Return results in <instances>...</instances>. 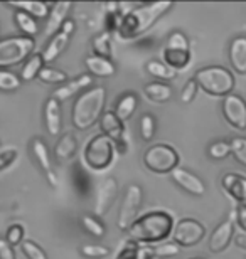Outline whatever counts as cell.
I'll return each instance as SVG.
<instances>
[{
  "label": "cell",
  "instance_id": "40",
  "mask_svg": "<svg viewBox=\"0 0 246 259\" xmlns=\"http://www.w3.org/2000/svg\"><path fill=\"white\" fill-rule=\"evenodd\" d=\"M229 143H231V153L234 155V158L246 167V138L236 137V138H233Z\"/></svg>",
  "mask_w": 246,
  "mask_h": 259
},
{
  "label": "cell",
  "instance_id": "20",
  "mask_svg": "<svg viewBox=\"0 0 246 259\" xmlns=\"http://www.w3.org/2000/svg\"><path fill=\"white\" fill-rule=\"evenodd\" d=\"M229 63L238 74H246V37L239 35L229 44Z\"/></svg>",
  "mask_w": 246,
  "mask_h": 259
},
{
  "label": "cell",
  "instance_id": "4",
  "mask_svg": "<svg viewBox=\"0 0 246 259\" xmlns=\"http://www.w3.org/2000/svg\"><path fill=\"white\" fill-rule=\"evenodd\" d=\"M194 79L204 93L216 98H226L229 95H233L234 84H236L233 72L221 66L202 67V69H199L196 72Z\"/></svg>",
  "mask_w": 246,
  "mask_h": 259
},
{
  "label": "cell",
  "instance_id": "50",
  "mask_svg": "<svg viewBox=\"0 0 246 259\" xmlns=\"http://www.w3.org/2000/svg\"><path fill=\"white\" fill-rule=\"evenodd\" d=\"M194 259H204V257H194Z\"/></svg>",
  "mask_w": 246,
  "mask_h": 259
},
{
  "label": "cell",
  "instance_id": "46",
  "mask_svg": "<svg viewBox=\"0 0 246 259\" xmlns=\"http://www.w3.org/2000/svg\"><path fill=\"white\" fill-rule=\"evenodd\" d=\"M0 259H15L14 247L5 239H0Z\"/></svg>",
  "mask_w": 246,
  "mask_h": 259
},
{
  "label": "cell",
  "instance_id": "17",
  "mask_svg": "<svg viewBox=\"0 0 246 259\" xmlns=\"http://www.w3.org/2000/svg\"><path fill=\"white\" fill-rule=\"evenodd\" d=\"M73 9V2H56L52 4L51 12L48 15V22H46V30L44 34L51 37V35H56L61 30L62 24L67 20V15H69Z\"/></svg>",
  "mask_w": 246,
  "mask_h": 259
},
{
  "label": "cell",
  "instance_id": "14",
  "mask_svg": "<svg viewBox=\"0 0 246 259\" xmlns=\"http://www.w3.org/2000/svg\"><path fill=\"white\" fill-rule=\"evenodd\" d=\"M30 152H32V157L36 160V163L39 165V168L43 170L46 179H48V184L51 185L52 189L57 187V177L52 170V162H51V153L48 145L44 143L43 138L36 137L30 140Z\"/></svg>",
  "mask_w": 246,
  "mask_h": 259
},
{
  "label": "cell",
  "instance_id": "42",
  "mask_svg": "<svg viewBox=\"0 0 246 259\" xmlns=\"http://www.w3.org/2000/svg\"><path fill=\"white\" fill-rule=\"evenodd\" d=\"M24 234H25V231H24V227L20 226V224H12L7 229V234H5V241L9 242L10 246H17V244H22L24 242Z\"/></svg>",
  "mask_w": 246,
  "mask_h": 259
},
{
  "label": "cell",
  "instance_id": "22",
  "mask_svg": "<svg viewBox=\"0 0 246 259\" xmlns=\"http://www.w3.org/2000/svg\"><path fill=\"white\" fill-rule=\"evenodd\" d=\"M76 152H78V140L75 137V133L66 132L64 135H61L54 147V157L59 162H69L76 155Z\"/></svg>",
  "mask_w": 246,
  "mask_h": 259
},
{
  "label": "cell",
  "instance_id": "18",
  "mask_svg": "<svg viewBox=\"0 0 246 259\" xmlns=\"http://www.w3.org/2000/svg\"><path fill=\"white\" fill-rule=\"evenodd\" d=\"M44 123H46V130L52 137H57L61 135L62 130V116H61V103L56 100V98H49L46 101L44 106Z\"/></svg>",
  "mask_w": 246,
  "mask_h": 259
},
{
  "label": "cell",
  "instance_id": "41",
  "mask_svg": "<svg viewBox=\"0 0 246 259\" xmlns=\"http://www.w3.org/2000/svg\"><path fill=\"white\" fill-rule=\"evenodd\" d=\"M20 246H22V252L27 259H48L44 249L39 244H36L34 241H24Z\"/></svg>",
  "mask_w": 246,
  "mask_h": 259
},
{
  "label": "cell",
  "instance_id": "19",
  "mask_svg": "<svg viewBox=\"0 0 246 259\" xmlns=\"http://www.w3.org/2000/svg\"><path fill=\"white\" fill-rule=\"evenodd\" d=\"M91 82H93V77L90 74H81V76L75 77L73 81L62 84L61 88H57V90L52 93V98H56L59 103L66 101V100H69V98H73L75 95H78V93H81L83 90H86Z\"/></svg>",
  "mask_w": 246,
  "mask_h": 259
},
{
  "label": "cell",
  "instance_id": "35",
  "mask_svg": "<svg viewBox=\"0 0 246 259\" xmlns=\"http://www.w3.org/2000/svg\"><path fill=\"white\" fill-rule=\"evenodd\" d=\"M20 84H22V79L14 74L10 71H5V69H0V91H5V93H12V91H17Z\"/></svg>",
  "mask_w": 246,
  "mask_h": 259
},
{
  "label": "cell",
  "instance_id": "26",
  "mask_svg": "<svg viewBox=\"0 0 246 259\" xmlns=\"http://www.w3.org/2000/svg\"><path fill=\"white\" fill-rule=\"evenodd\" d=\"M144 93H145V96L154 103H167V101H170L172 96H174V90L170 88V84L160 82V81H154V82L145 84Z\"/></svg>",
  "mask_w": 246,
  "mask_h": 259
},
{
  "label": "cell",
  "instance_id": "25",
  "mask_svg": "<svg viewBox=\"0 0 246 259\" xmlns=\"http://www.w3.org/2000/svg\"><path fill=\"white\" fill-rule=\"evenodd\" d=\"M223 187L234 200L246 204V179L244 177L236 174H226L223 177Z\"/></svg>",
  "mask_w": 246,
  "mask_h": 259
},
{
  "label": "cell",
  "instance_id": "12",
  "mask_svg": "<svg viewBox=\"0 0 246 259\" xmlns=\"http://www.w3.org/2000/svg\"><path fill=\"white\" fill-rule=\"evenodd\" d=\"M118 197V182L115 177H104L98 182L95 192V214L104 215Z\"/></svg>",
  "mask_w": 246,
  "mask_h": 259
},
{
  "label": "cell",
  "instance_id": "31",
  "mask_svg": "<svg viewBox=\"0 0 246 259\" xmlns=\"http://www.w3.org/2000/svg\"><path fill=\"white\" fill-rule=\"evenodd\" d=\"M14 19H15V24H17V27L22 30V35H25V37L34 39L36 35L39 34V25H38V22H36V19L30 17L29 14L17 10Z\"/></svg>",
  "mask_w": 246,
  "mask_h": 259
},
{
  "label": "cell",
  "instance_id": "45",
  "mask_svg": "<svg viewBox=\"0 0 246 259\" xmlns=\"http://www.w3.org/2000/svg\"><path fill=\"white\" fill-rule=\"evenodd\" d=\"M234 221H236V226L246 232V204L243 202H238L236 210H234Z\"/></svg>",
  "mask_w": 246,
  "mask_h": 259
},
{
  "label": "cell",
  "instance_id": "15",
  "mask_svg": "<svg viewBox=\"0 0 246 259\" xmlns=\"http://www.w3.org/2000/svg\"><path fill=\"white\" fill-rule=\"evenodd\" d=\"M174 184H177L182 190H186L187 194L201 197L206 194V184H204L202 179H199L196 174L189 172L187 168H181L177 167L174 172L170 174Z\"/></svg>",
  "mask_w": 246,
  "mask_h": 259
},
{
  "label": "cell",
  "instance_id": "37",
  "mask_svg": "<svg viewBox=\"0 0 246 259\" xmlns=\"http://www.w3.org/2000/svg\"><path fill=\"white\" fill-rule=\"evenodd\" d=\"M181 251V246L175 244V242H162V244H157L152 247V252H154V257H172L177 256Z\"/></svg>",
  "mask_w": 246,
  "mask_h": 259
},
{
  "label": "cell",
  "instance_id": "6",
  "mask_svg": "<svg viewBox=\"0 0 246 259\" xmlns=\"http://www.w3.org/2000/svg\"><path fill=\"white\" fill-rule=\"evenodd\" d=\"M144 165L157 175L172 174L179 167V153L170 145H152L144 153Z\"/></svg>",
  "mask_w": 246,
  "mask_h": 259
},
{
  "label": "cell",
  "instance_id": "9",
  "mask_svg": "<svg viewBox=\"0 0 246 259\" xmlns=\"http://www.w3.org/2000/svg\"><path fill=\"white\" fill-rule=\"evenodd\" d=\"M142 200H144V189L138 184L128 185L123 194L122 204H120V212L117 219L118 229L128 231V227L137 221L140 207H142Z\"/></svg>",
  "mask_w": 246,
  "mask_h": 259
},
{
  "label": "cell",
  "instance_id": "43",
  "mask_svg": "<svg viewBox=\"0 0 246 259\" xmlns=\"http://www.w3.org/2000/svg\"><path fill=\"white\" fill-rule=\"evenodd\" d=\"M17 157H19V150L15 147H9V148L0 150V172L7 170L10 165L17 160Z\"/></svg>",
  "mask_w": 246,
  "mask_h": 259
},
{
  "label": "cell",
  "instance_id": "30",
  "mask_svg": "<svg viewBox=\"0 0 246 259\" xmlns=\"http://www.w3.org/2000/svg\"><path fill=\"white\" fill-rule=\"evenodd\" d=\"M44 59L41 54H32L30 58L24 63L22 71H20V79L22 81H32L36 77H39V72L44 67Z\"/></svg>",
  "mask_w": 246,
  "mask_h": 259
},
{
  "label": "cell",
  "instance_id": "13",
  "mask_svg": "<svg viewBox=\"0 0 246 259\" xmlns=\"http://www.w3.org/2000/svg\"><path fill=\"white\" fill-rule=\"evenodd\" d=\"M223 116L233 128L244 132L246 130V101L238 95L223 98Z\"/></svg>",
  "mask_w": 246,
  "mask_h": 259
},
{
  "label": "cell",
  "instance_id": "29",
  "mask_svg": "<svg viewBox=\"0 0 246 259\" xmlns=\"http://www.w3.org/2000/svg\"><path fill=\"white\" fill-rule=\"evenodd\" d=\"M145 69H147V72L152 76V77H155V79H160L162 81H172V79H175L177 77V71L175 69H172L170 66H167L165 63H162V61H149L147 66H145Z\"/></svg>",
  "mask_w": 246,
  "mask_h": 259
},
{
  "label": "cell",
  "instance_id": "2",
  "mask_svg": "<svg viewBox=\"0 0 246 259\" xmlns=\"http://www.w3.org/2000/svg\"><path fill=\"white\" fill-rule=\"evenodd\" d=\"M172 232H174V219H172V215L164 210H154L138 217L128 227L127 236L128 241L137 242L140 246H157L159 242L165 241Z\"/></svg>",
  "mask_w": 246,
  "mask_h": 259
},
{
  "label": "cell",
  "instance_id": "24",
  "mask_svg": "<svg viewBox=\"0 0 246 259\" xmlns=\"http://www.w3.org/2000/svg\"><path fill=\"white\" fill-rule=\"evenodd\" d=\"M86 69L96 77H112L117 72V67L112 63V59L107 58H99V56H88L85 59Z\"/></svg>",
  "mask_w": 246,
  "mask_h": 259
},
{
  "label": "cell",
  "instance_id": "5",
  "mask_svg": "<svg viewBox=\"0 0 246 259\" xmlns=\"http://www.w3.org/2000/svg\"><path fill=\"white\" fill-rule=\"evenodd\" d=\"M36 49V40L25 35H14L0 40V67H14L25 63Z\"/></svg>",
  "mask_w": 246,
  "mask_h": 259
},
{
  "label": "cell",
  "instance_id": "8",
  "mask_svg": "<svg viewBox=\"0 0 246 259\" xmlns=\"http://www.w3.org/2000/svg\"><path fill=\"white\" fill-rule=\"evenodd\" d=\"M113 148L115 145L112 143V140L104 137L103 133L93 137L86 145L85 153H83L86 165L93 170H104L110 167L113 160Z\"/></svg>",
  "mask_w": 246,
  "mask_h": 259
},
{
  "label": "cell",
  "instance_id": "16",
  "mask_svg": "<svg viewBox=\"0 0 246 259\" xmlns=\"http://www.w3.org/2000/svg\"><path fill=\"white\" fill-rule=\"evenodd\" d=\"M234 237V221L224 219L221 224L216 226V229L213 231L211 237H209V251L211 252H223L226 247L231 244Z\"/></svg>",
  "mask_w": 246,
  "mask_h": 259
},
{
  "label": "cell",
  "instance_id": "33",
  "mask_svg": "<svg viewBox=\"0 0 246 259\" xmlns=\"http://www.w3.org/2000/svg\"><path fill=\"white\" fill-rule=\"evenodd\" d=\"M81 226L83 229H85L88 234H91L93 237H103L107 234V229H104V226L99 222L95 215H90V214H85L81 215Z\"/></svg>",
  "mask_w": 246,
  "mask_h": 259
},
{
  "label": "cell",
  "instance_id": "28",
  "mask_svg": "<svg viewBox=\"0 0 246 259\" xmlns=\"http://www.w3.org/2000/svg\"><path fill=\"white\" fill-rule=\"evenodd\" d=\"M152 256H154L152 247L140 246L133 241H127L122 249H120L117 259H150Z\"/></svg>",
  "mask_w": 246,
  "mask_h": 259
},
{
  "label": "cell",
  "instance_id": "36",
  "mask_svg": "<svg viewBox=\"0 0 246 259\" xmlns=\"http://www.w3.org/2000/svg\"><path fill=\"white\" fill-rule=\"evenodd\" d=\"M207 155H209V158H213V160H224L226 157L231 155V143L224 142V140L214 142V143L209 145Z\"/></svg>",
  "mask_w": 246,
  "mask_h": 259
},
{
  "label": "cell",
  "instance_id": "10",
  "mask_svg": "<svg viewBox=\"0 0 246 259\" xmlns=\"http://www.w3.org/2000/svg\"><path fill=\"white\" fill-rule=\"evenodd\" d=\"M99 126L104 137H108L112 140V143L115 145V148L120 153H125L128 150V137H127V130H125L123 121L115 115L113 111H104V115L99 120Z\"/></svg>",
  "mask_w": 246,
  "mask_h": 259
},
{
  "label": "cell",
  "instance_id": "21",
  "mask_svg": "<svg viewBox=\"0 0 246 259\" xmlns=\"http://www.w3.org/2000/svg\"><path fill=\"white\" fill-rule=\"evenodd\" d=\"M7 5L15 10H20V12L29 14L34 19H46L52 7V4L49 2H38V0H19V2H9Z\"/></svg>",
  "mask_w": 246,
  "mask_h": 259
},
{
  "label": "cell",
  "instance_id": "48",
  "mask_svg": "<svg viewBox=\"0 0 246 259\" xmlns=\"http://www.w3.org/2000/svg\"><path fill=\"white\" fill-rule=\"evenodd\" d=\"M234 242H236V246H239L241 249H246V232H241V234H238L234 237Z\"/></svg>",
  "mask_w": 246,
  "mask_h": 259
},
{
  "label": "cell",
  "instance_id": "44",
  "mask_svg": "<svg viewBox=\"0 0 246 259\" xmlns=\"http://www.w3.org/2000/svg\"><path fill=\"white\" fill-rule=\"evenodd\" d=\"M197 90H199V86H197V82H196L194 77H192V79L187 81L186 86L182 88V91H181V101L184 103V105H189L191 101H194V98L197 95Z\"/></svg>",
  "mask_w": 246,
  "mask_h": 259
},
{
  "label": "cell",
  "instance_id": "34",
  "mask_svg": "<svg viewBox=\"0 0 246 259\" xmlns=\"http://www.w3.org/2000/svg\"><path fill=\"white\" fill-rule=\"evenodd\" d=\"M39 79L46 84H62L67 81V74L59 69H54V67L44 66L43 71L39 72Z\"/></svg>",
  "mask_w": 246,
  "mask_h": 259
},
{
  "label": "cell",
  "instance_id": "7",
  "mask_svg": "<svg viewBox=\"0 0 246 259\" xmlns=\"http://www.w3.org/2000/svg\"><path fill=\"white\" fill-rule=\"evenodd\" d=\"M162 56H164V63L175 71L186 69V67L189 66L191 48H189V40H187L184 32L175 30V32H172L169 37H167Z\"/></svg>",
  "mask_w": 246,
  "mask_h": 259
},
{
  "label": "cell",
  "instance_id": "39",
  "mask_svg": "<svg viewBox=\"0 0 246 259\" xmlns=\"http://www.w3.org/2000/svg\"><path fill=\"white\" fill-rule=\"evenodd\" d=\"M81 254L85 257H90V259H103L110 254V249L107 246H101V244H85L81 246Z\"/></svg>",
  "mask_w": 246,
  "mask_h": 259
},
{
  "label": "cell",
  "instance_id": "47",
  "mask_svg": "<svg viewBox=\"0 0 246 259\" xmlns=\"http://www.w3.org/2000/svg\"><path fill=\"white\" fill-rule=\"evenodd\" d=\"M75 22H73L71 19H67L64 24H62V27H61V30L59 32H64V34H67V35H71L73 32H75Z\"/></svg>",
  "mask_w": 246,
  "mask_h": 259
},
{
  "label": "cell",
  "instance_id": "1",
  "mask_svg": "<svg viewBox=\"0 0 246 259\" xmlns=\"http://www.w3.org/2000/svg\"><path fill=\"white\" fill-rule=\"evenodd\" d=\"M174 7L172 2H150V4H133L130 10L123 12L122 22H120L117 35L122 40L137 39L152 29L162 15H165Z\"/></svg>",
  "mask_w": 246,
  "mask_h": 259
},
{
  "label": "cell",
  "instance_id": "38",
  "mask_svg": "<svg viewBox=\"0 0 246 259\" xmlns=\"http://www.w3.org/2000/svg\"><path fill=\"white\" fill-rule=\"evenodd\" d=\"M155 135V118L152 115H144L140 118V137L144 142H150Z\"/></svg>",
  "mask_w": 246,
  "mask_h": 259
},
{
  "label": "cell",
  "instance_id": "3",
  "mask_svg": "<svg viewBox=\"0 0 246 259\" xmlns=\"http://www.w3.org/2000/svg\"><path fill=\"white\" fill-rule=\"evenodd\" d=\"M107 105V88L95 86L88 91H83L73 105L71 121L76 130L85 132L101 120Z\"/></svg>",
  "mask_w": 246,
  "mask_h": 259
},
{
  "label": "cell",
  "instance_id": "27",
  "mask_svg": "<svg viewBox=\"0 0 246 259\" xmlns=\"http://www.w3.org/2000/svg\"><path fill=\"white\" fill-rule=\"evenodd\" d=\"M138 106V100L135 93H125V95L117 101V106H115V115H117L122 121H127L133 116L135 110Z\"/></svg>",
  "mask_w": 246,
  "mask_h": 259
},
{
  "label": "cell",
  "instance_id": "23",
  "mask_svg": "<svg viewBox=\"0 0 246 259\" xmlns=\"http://www.w3.org/2000/svg\"><path fill=\"white\" fill-rule=\"evenodd\" d=\"M69 37L71 35H67L64 32H57L56 35H52V39L48 42V46L44 48L43 53H41L44 63H48V64L54 63V61L62 54V51L67 48V44H69Z\"/></svg>",
  "mask_w": 246,
  "mask_h": 259
},
{
  "label": "cell",
  "instance_id": "11",
  "mask_svg": "<svg viewBox=\"0 0 246 259\" xmlns=\"http://www.w3.org/2000/svg\"><path fill=\"white\" fill-rule=\"evenodd\" d=\"M206 236V229L199 221L196 219H181L174 227L172 237L174 242L181 247H191L196 246L202 241V237Z\"/></svg>",
  "mask_w": 246,
  "mask_h": 259
},
{
  "label": "cell",
  "instance_id": "49",
  "mask_svg": "<svg viewBox=\"0 0 246 259\" xmlns=\"http://www.w3.org/2000/svg\"><path fill=\"white\" fill-rule=\"evenodd\" d=\"M150 259H159V257H154V256H152V257H150Z\"/></svg>",
  "mask_w": 246,
  "mask_h": 259
},
{
  "label": "cell",
  "instance_id": "32",
  "mask_svg": "<svg viewBox=\"0 0 246 259\" xmlns=\"http://www.w3.org/2000/svg\"><path fill=\"white\" fill-rule=\"evenodd\" d=\"M93 51H95V56L99 58H112V34H108L107 30L99 32L98 35L93 37Z\"/></svg>",
  "mask_w": 246,
  "mask_h": 259
}]
</instances>
